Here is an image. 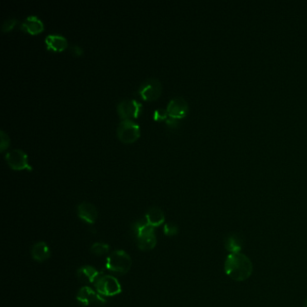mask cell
Returning a JSON list of instances; mask_svg holds the SVG:
<instances>
[{
  "instance_id": "obj_9",
  "label": "cell",
  "mask_w": 307,
  "mask_h": 307,
  "mask_svg": "<svg viewBox=\"0 0 307 307\" xmlns=\"http://www.w3.org/2000/svg\"><path fill=\"white\" fill-rule=\"evenodd\" d=\"M166 109L169 113V117L180 119L185 117L188 112V104L185 101V98L176 97L168 103Z\"/></svg>"
},
{
  "instance_id": "obj_17",
  "label": "cell",
  "mask_w": 307,
  "mask_h": 307,
  "mask_svg": "<svg viewBox=\"0 0 307 307\" xmlns=\"http://www.w3.org/2000/svg\"><path fill=\"white\" fill-rule=\"evenodd\" d=\"M225 245V248L229 251L230 253H237V252H241L242 248H243V242L241 237L236 235V234H233V235H229L227 237V239L224 243Z\"/></svg>"
},
{
  "instance_id": "obj_21",
  "label": "cell",
  "mask_w": 307,
  "mask_h": 307,
  "mask_svg": "<svg viewBox=\"0 0 307 307\" xmlns=\"http://www.w3.org/2000/svg\"><path fill=\"white\" fill-rule=\"evenodd\" d=\"M0 138H1L0 150H1V151H4L7 147L9 146L10 138L8 134L4 130L0 131Z\"/></svg>"
},
{
  "instance_id": "obj_5",
  "label": "cell",
  "mask_w": 307,
  "mask_h": 307,
  "mask_svg": "<svg viewBox=\"0 0 307 307\" xmlns=\"http://www.w3.org/2000/svg\"><path fill=\"white\" fill-rule=\"evenodd\" d=\"M162 92V85L157 78H148L141 83L138 89V94L142 99L148 101H153L159 98Z\"/></svg>"
},
{
  "instance_id": "obj_23",
  "label": "cell",
  "mask_w": 307,
  "mask_h": 307,
  "mask_svg": "<svg viewBox=\"0 0 307 307\" xmlns=\"http://www.w3.org/2000/svg\"><path fill=\"white\" fill-rule=\"evenodd\" d=\"M17 20L16 18H8L5 20L2 25V31L3 32H9L11 30L14 28V26L16 25Z\"/></svg>"
},
{
  "instance_id": "obj_7",
  "label": "cell",
  "mask_w": 307,
  "mask_h": 307,
  "mask_svg": "<svg viewBox=\"0 0 307 307\" xmlns=\"http://www.w3.org/2000/svg\"><path fill=\"white\" fill-rule=\"evenodd\" d=\"M5 161L10 168L16 171L21 170H32V167L28 163V156L25 151L20 149H14L5 153Z\"/></svg>"
},
{
  "instance_id": "obj_25",
  "label": "cell",
  "mask_w": 307,
  "mask_h": 307,
  "mask_svg": "<svg viewBox=\"0 0 307 307\" xmlns=\"http://www.w3.org/2000/svg\"><path fill=\"white\" fill-rule=\"evenodd\" d=\"M71 52L73 53L74 54H76V55H78V56H80V55H82L83 54V50L81 47H79L78 45H76V44H74L71 46Z\"/></svg>"
},
{
  "instance_id": "obj_10",
  "label": "cell",
  "mask_w": 307,
  "mask_h": 307,
  "mask_svg": "<svg viewBox=\"0 0 307 307\" xmlns=\"http://www.w3.org/2000/svg\"><path fill=\"white\" fill-rule=\"evenodd\" d=\"M78 216L85 223L93 224L98 219V210L95 205L88 202H82L77 207Z\"/></svg>"
},
{
  "instance_id": "obj_24",
  "label": "cell",
  "mask_w": 307,
  "mask_h": 307,
  "mask_svg": "<svg viewBox=\"0 0 307 307\" xmlns=\"http://www.w3.org/2000/svg\"><path fill=\"white\" fill-rule=\"evenodd\" d=\"M166 124L171 128H176L178 126L179 123H178V119L173 118V117H169L166 119Z\"/></svg>"
},
{
  "instance_id": "obj_4",
  "label": "cell",
  "mask_w": 307,
  "mask_h": 307,
  "mask_svg": "<svg viewBox=\"0 0 307 307\" xmlns=\"http://www.w3.org/2000/svg\"><path fill=\"white\" fill-rule=\"evenodd\" d=\"M117 133L123 143H132L140 137V126L131 119H123L117 126Z\"/></svg>"
},
{
  "instance_id": "obj_3",
  "label": "cell",
  "mask_w": 307,
  "mask_h": 307,
  "mask_svg": "<svg viewBox=\"0 0 307 307\" xmlns=\"http://www.w3.org/2000/svg\"><path fill=\"white\" fill-rule=\"evenodd\" d=\"M94 286L96 291L104 297H115L122 292L121 284L113 276H101Z\"/></svg>"
},
{
  "instance_id": "obj_11",
  "label": "cell",
  "mask_w": 307,
  "mask_h": 307,
  "mask_svg": "<svg viewBox=\"0 0 307 307\" xmlns=\"http://www.w3.org/2000/svg\"><path fill=\"white\" fill-rule=\"evenodd\" d=\"M77 276L80 282L84 284H92V283L95 284L98 281V278L101 277V273L92 266L86 265L78 268Z\"/></svg>"
},
{
  "instance_id": "obj_12",
  "label": "cell",
  "mask_w": 307,
  "mask_h": 307,
  "mask_svg": "<svg viewBox=\"0 0 307 307\" xmlns=\"http://www.w3.org/2000/svg\"><path fill=\"white\" fill-rule=\"evenodd\" d=\"M47 49L54 52H62L68 46V41L61 34H49L45 37Z\"/></svg>"
},
{
  "instance_id": "obj_2",
  "label": "cell",
  "mask_w": 307,
  "mask_h": 307,
  "mask_svg": "<svg viewBox=\"0 0 307 307\" xmlns=\"http://www.w3.org/2000/svg\"><path fill=\"white\" fill-rule=\"evenodd\" d=\"M106 266L110 272L117 275H124L131 269L132 258L124 250L117 249L108 256Z\"/></svg>"
},
{
  "instance_id": "obj_14",
  "label": "cell",
  "mask_w": 307,
  "mask_h": 307,
  "mask_svg": "<svg viewBox=\"0 0 307 307\" xmlns=\"http://www.w3.org/2000/svg\"><path fill=\"white\" fill-rule=\"evenodd\" d=\"M31 254L35 261L44 262L51 257V250L49 246L44 242H39L32 247Z\"/></svg>"
},
{
  "instance_id": "obj_19",
  "label": "cell",
  "mask_w": 307,
  "mask_h": 307,
  "mask_svg": "<svg viewBox=\"0 0 307 307\" xmlns=\"http://www.w3.org/2000/svg\"><path fill=\"white\" fill-rule=\"evenodd\" d=\"M109 250H110V246L108 244H104V243H95V244H92V246L90 248V251L97 256L106 255L109 252Z\"/></svg>"
},
{
  "instance_id": "obj_16",
  "label": "cell",
  "mask_w": 307,
  "mask_h": 307,
  "mask_svg": "<svg viewBox=\"0 0 307 307\" xmlns=\"http://www.w3.org/2000/svg\"><path fill=\"white\" fill-rule=\"evenodd\" d=\"M133 231H134V234L136 235L137 239L155 234L154 227H152L150 224H148L146 219H141L136 222L134 226H133Z\"/></svg>"
},
{
  "instance_id": "obj_1",
  "label": "cell",
  "mask_w": 307,
  "mask_h": 307,
  "mask_svg": "<svg viewBox=\"0 0 307 307\" xmlns=\"http://www.w3.org/2000/svg\"><path fill=\"white\" fill-rule=\"evenodd\" d=\"M224 271L234 281H245L253 272V264L250 258L242 252L230 253L224 262Z\"/></svg>"
},
{
  "instance_id": "obj_6",
  "label": "cell",
  "mask_w": 307,
  "mask_h": 307,
  "mask_svg": "<svg viewBox=\"0 0 307 307\" xmlns=\"http://www.w3.org/2000/svg\"><path fill=\"white\" fill-rule=\"evenodd\" d=\"M77 301L82 307H103L106 300L97 291L89 287L80 288L77 295Z\"/></svg>"
},
{
  "instance_id": "obj_20",
  "label": "cell",
  "mask_w": 307,
  "mask_h": 307,
  "mask_svg": "<svg viewBox=\"0 0 307 307\" xmlns=\"http://www.w3.org/2000/svg\"><path fill=\"white\" fill-rule=\"evenodd\" d=\"M163 232L167 236H175L179 233V227L174 223H167L163 227Z\"/></svg>"
},
{
  "instance_id": "obj_8",
  "label": "cell",
  "mask_w": 307,
  "mask_h": 307,
  "mask_svg": "<svg viewBox=\"0 0 307 307\" xmlns=\"http://www.w3.org/2000/svg\"><path fill=\"white\" fill-rule=\"evenodd\" d=\"M141 103L134 99H123L117 104V113L120 117L123 119H131L137 118L141 113Z\"/></svg>"
},
{
  "instance_id": "obj_22",
  "label": "cell",
  "mask_w": 307,
  "mask_h": 307,
  "mask_svg": "<svg viewBox=\"0 0 307 307\" xmlns=\"http://www.w3.org/2000/svg\"><path fill=\"white\" fill-rule=\"evenodd\" d=\"M169 117V113L165 108H157L153 112V118L154 120H163L167 119Z\"/></svg>"
},
{
  "instance_id": "obj_15",
  "label": "cell",
  "mask_w": 307,
  "mask_h": 307,
  "mask_svg": "<svg viewBox=\"0 0 307 307\" xmlns=\"http://www.w3.org/2000/svg\"><path fill=\"white\" fill-rule=\"evenodd\" d=\"M145 219L147 223L152 227H159L165 221V215L163 211L158 206H152L147 211Z\"/></svg>"
},
{
  "instance_id": "obj_18",
  "label": "cell",
  "mask_w": 307,
  "mask_h": 307,
  "mask_svg": "<svg viewBox=\"0 0 307 307\" xmlns=\"http://www.w3.org/2000/svg\"><path fill=\"white\" fill-rule=\"evenodd\" d=\"M156 245L157 238L155 234L137 239V246L141 250H151L155 248Z\"/></svg>"
},
{
  "instance_id": "obj_26",
  "label": "cell",
  "mask_w": 307,
  "mask_h": 307,
  "mask_svg": "<svg viewBox=\"0 0 307 307\" xmlns=\"http://www.w3.org/2000/svg\"><path fill=\"white\" fill-rule=\"evenodd\" d=\"M304 307H307V299L306 300V302H305V306H304Z\"/></svg>"
},
{
  "instance_id": "obj_13",
  "label": "cell",
  "mask_w": 307,
  "mask_h": 307,
  "mask_svg": "<svg viewBox=\"0 0 307 307\" xmlns=\"http://www.w3.org/2000/svg\"><path fill=\"white\" fill-rule=\"evenodd\" d=\"M21 29L31 34H39L44 30V24H43L42 20L40 19L38 16H36V15H29L22 23Z\"/></svg>"
}]
</instances>
